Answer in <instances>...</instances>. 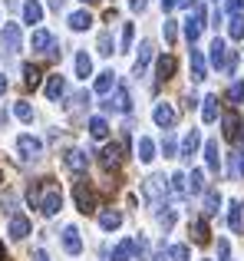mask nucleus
I'll return each mask as SVG.
<instances>
[{"label":"nucleus","instance_id":"f257e3e1","mask_svg":"<svg viewBox=\"0 0 244 261\" xmlns=\"http://www.w3.org/2000/svg\"><path fill=\"white\" fill-rule=\"evenodd\" d=\"M26 202H30L33 208H40L46 218H53L63 208V192H59V185L53 182V178H40V182H33L30 189H26Z\"/></svg>","mask_w":244,"mask_h":261},{"label":"nucleus","instance_id":"f03ea898","mask_svg":"<svg viewBox=\"0 0 244 261\" xmlns=\"http://www.w3.org/2000/svg\"><path fill=\"white\" fill-rule=\"evenodd\" d=\"M142 195H145V202L152 205V212L159 215L162 205H165V198H168V182H165V175L145 178V185H142Z\"/></svg>","mask_w":244,"mask_h":261},{"label":"nucleus","instance_id":"7ed1b4c3","mask_svg":"<svg viewBox=\"0 0 244 261\" xmlns=\"http://www.w3.org/2000/svg\"><path fill=\"white\" fill-rule=\"evenodd\" d=\"M73 198H76V208L83 212V215H93V212H96V192H93L89 182L79 178V182L73 185Z\"/></svg>","mask_w":244,"mask_h":261},{"label":"nucleus","instance_id":"20e7f679","mask_svg":"<svg viewBox=\"0 0 244 261\" xmlns=\"http://www.w3.org/2000/svg\"><path fill=\"white\" fill-rule=\"evenodd\" d=\"M106 113H129L132 109V99H129V86L126 83H116V89L109 93V99L103 102Z\"/></svg>","mask_w":244,"mask_h":261},{"label":"nucleus","instance_id":"39448f33","mask_svg":"<svg viewBox=\"0 0 244 261\" xmlns=\"http://www.w3.org/2000/svg\"><path fill=\"white\" fill-rule=\"evenodd\" d=\"M201 27H205V7H201V4H195V7H192V13H188V20H185V40H188L192 46L198 43Z\"/></svg>","mask_w":244,"mask_h":261},{"label":"nucleus","instance_id":"423d86ee","mask_svg":"<svg viewBox=\"0 0 244 261\" xmlns=\"http://www.w3.org/2000/svg\"><path fill=\"white\" fill-rule=\"evenodd\" d=\"M17 152L23 162H37L40 155H43V142L37 139V136H20L17 139Z\"/></svg>","mask_w":244,"mask_h":261},{"label":"nucleus","instance_id":"0eeeda50","mask_svg":"<svg viewBox=\"0 0 244 261\" xmlns=\"http://www.w3.org/2000/svg\"><path fill=\"white\" fill-rule=\"evenodd\" d=\"M152 119H155V126H162V129H172L175 122H178V109H175L172 102H159V106L152 109Z\"/></svg>","mask_w":244,"mask_h":261},{"label":"nucleus","instance_id":"6e6552de","mask_svg":"<svg viewBox=\"0 0 244 261\" xmlns=\"http://www.w3.org/2000/svg\"><path fill=\"white\" fill-rule=\"evenodd\" d=\"M208 63H211L215 70H225V63H228V46H225V40H221V37H215L211 46H208Z\"/></svg>","mask_w":244,"mask_h":261},{"label":"nucleus","instance_id":"1a4fd4ad","mask_svg":"<svg viewBox=\"0 0 244 261\" xmlns=\"http://www.w3.org/2000/svg\"><path fill=\"white\" fill-rule=\"evenodd\" d=\"M30 43H33V50H40V53H50V57H56V43H53V33L50 30H33V37H30Z\"/></svg>","mask_w":244,"mask_h":261},{"label":"nucleus","instance_id":"9d476101","mask_svg":"<svg viewBox=\"0 0 244 261\" xmlns=\"http://www.w3.org/2000/svg\"><path fill=\"white\" fill-rule=\"evenodd\" d=\"M63 248H66V255H83V238H79V228H73V225H66L63 228Z\"/></svg>","mask_w":244,"mask_h":261},{"label":"nucleus","instance_id":"9b49d317","mask_svg":"<svg viewBox=\"0 0 244 261\" xmlns=\"http://www.w3.org/2000/svg\"><path fill=\"white\" fill-rule=\"evenodd\" d=\"M0 37H4V46L10 53H17L20 46H23V33H20V23H4V33H0Z\"/></svg>","mask_w":244,"mask_h":261},{"label":"nucleus","instance_id":"f8f14e48","mask_svg":"<svg viewBox=\"0 0 244 261\" xmlns=\"http://www.w3.org/2000/svg\"><path fill=\"white\" fill-rule=\"evenodd\" d=\"M99 162H103L106 172H116V169L122 166V146H116V142H112V146H106L103 155H99Z\"/></svg>","mask_w":244,"mask_h":261},{"label":"nucleus","instance_id":"ddd939ff","mask_svg":"<svg viewBox=\"0 0 244 261\" xmlns=\"http://www.w3.org/2000/svg\"><path fill=\"white\" fill-rule=\"evenodd\" d=\"M221 126H225V139L228 142H238L241 139V119H238V113H234V109L221 116Z\"/></svg>","mask_w":244,"mask_h":261},{"label":"nucleus","instance_id":"4468645a","mask_svg":"<svg viewBox=\"0 0 244 261\" xmlns=\"http://www.w3.org/2000/svg\"><path fill=\"white\" fill-rule=\"evenodd\" d=\"M63 162H66L70 172H86V166H89V152H83V149H70Z\"/></svg>","mask_w":244,"mask_h":261},{"label":"nucleus","instance_id":"2eb2a0df","mask_svg":"<svg viewBox=\"0 0 244 261\" xmlns=\"http://www.w3.org/2000/svg\"><path fill=\"white\" fill-rule=\"evenodd\" d=\"M152 57H155V50H152V43H148V40H142L139 43V57H135V76H142V73H145V66L152 63Z\"/></svg>","mask_w":244,"mask_h":261},{"label":"nucleus","instance_id":"dca6fc26","mask_svg":"<svg viewBox=\"0 0 244 261\" xmlns=\"http://www.w3.org/2000/svg\"><path fill=\"white\" fill-rule=\"evenodd\" d=\"M188 66H192V80H195V83H201V80H205V70H208L201 50H195V46H192V53H188Z\"/></svg>","mask_w":244,"mask_h":261},{"label":"nucleus","instance_id":"f3484780","mask_svg":"<svg viewBox=\"0 0 244 261\" xmlns=\"http://www.w3.org/2000/svg\"><path fill=\"white\" fill-rule=\"evenodd\" d=\"M63 93H66V76L53 73V76L46 80V99H50V102H56V99H63Z\"/></svg>","mask_w":244,"mask_h":261},{"label":"nucleus","instance_id":"a211bd4d","mask_svg":"<svg viewBox=\"0 0 244 261\" xmlns=\"http://www.w3.org/2000/svg\"><path fill=\"white\" fill-rule=\"evenodd\" d=\"M26 235H30V218L26 215H13L10 218V238L13 242H23Z\"/></svg>","mask_w":244,"mask_h":261},{"label":"nucleus","instance_id":"6ab92c4d","mask_svg":"<svg viewBox=\"0 0 244 261\" xmlns=\"http://www.w3.org/2000/svg\"><path fill=\"white\" fill-rule=\"evenodd\" d=\"M135 255V238H122V242L112 248V255L106 258V261H129Z\"/></svg>","mask_w":244,"mask_h":261},{"label":"nucleus","instance_id":"aec40b11","mask_svg":"<svg viewBox=\"0 0 244 261\" xmlns=\"http://www.w3.org/2000/svg\"><path fill=\"white\" fill-rule=\"evenodd\" d=\"M188 238H192L195 245H208V222L205 218H195V222L188 225Z\"/></svg>","mask_w":244,"mask_h":261},{"label":"nucleus","instance_id":"412c9836","mask_svg":"<svg viewBox=\"0 0 244 261\" xmlns=\"http://www.w3.org/2000/svg\"><path fill=\"white\" fill-rule=\"evenodd\" d=\"M205 166L211 169V172H218V169H221V149H218V142H215V139L205 142Z\"/></svg>","mask_w":244,"mask_h":261},{"label":"nucleus","instance_id":"4be33fe9","mask_svg":"<svg viewBox=\"0 0 244 261\" xmlns=\"http://www.w3.org/2000/svg\"><path fill=\"white\" fill-rule=\"evenodd\" d=\"M168 192H172L175 198H185L188 195V175L185 172H175L172 178H168Z\"/></svg>","mask_w":244,"mask_h":261},{"label":"nucleus","instance_id":"5701e85b","mask_svg":"<svg viewBox=\"0 0 244 261\" xmlns=\"http://www.w3.org/2000/svg\"><path fill=\"white\" fill-rule=\"evenodd\" d=\"M198 146H201V133H198V129H192V133L181 139V155H185V159H192V155L198 152Z\"/></svg>","mask_w":244,"mask_h":261},{"label":"nucleus","instance_id":"b1692460","mask_svg":"<svg viewBox=\"0 0 244 261\" xmlns=\"http://www.w3.org/2000/svg\"><path fill=\"white\" fill-rule=\"evenodd\" d=\"M135 155H139V162H145V166H148V162L155 159V142L148 139V136H142L139 146H135Z\"/></svg>","mask_w":244,"mask_h":261},{"label":"nucleus","instance_id":"393cba45","mask_svg":"<svg viewBox=\"0 0 244 261\" xmlns=\"http://www.w3.org/2000/svg\"><path fill=\"white\" fill-rule=\"evenodd\" d=\"M112 89H116V73H112V70L99 73V76H96V93L99 96H109Z\"/></svg>","mask_w":244,"mask_h":261},{"label":"nucleus","instance_id":"a878e982","mask_svg":"<svg viewBox=\"0 0 244 261\" xmlns=\"http://www.w3.org/2000/svg\"><path fill=\"white\" fill-rule=\"evenodd\" d=\"M93 27V17L86 10H76V13H70V30H76V33H83V30H89Z\"/></svg>","mask_w":244,"mask_h":261},{"label":"nucleus","instance_id":"bb28decb","mask_svg":"<svg viewBox=\"0 0 244 261\" xmlns=\"http://www.w3.org/2000/svg\"><path fill=\"white\" fill-rule=\"evenodd\" d=\"M201 119L205 122L218 119V96H205V99H201Z\"/></svg>","mask_w":244,"mask_h":261},{"label":"nucleus","instance_id":"cd10ccee","mask_svg":"<svg viewBox=\"0 0 244 261\" xmlns=\"http://www.w3.org/2000/svg\"><path fill=\"white\" fill-rule=\"evenodd\" d=\"M99 225H103V231H116L122 225V212H116V208L103 212V215H99Z\"/></svg>","mask_w":244,"mask_h":261},{"label":"nucleus","instance_id":"c85d7f7f","mask_svg":"<svg viewBox=\"0 0 244 261\" xmlns=\"http://www.w3.org/2000/svg\"><path fill=\"white\" fill-rule=\"evenodd\" d=\"M40 20H43V7L37 0H26L23 4V23H40Z\"/></svg>","mask_w":244,"mask_h":261},{"label":"nucleus","instance_id":"c756f323","mask_svg":"<svg viewBox=\"0 0 244 261\" xmlns=\"http://www.w3.org/2000/svg\"><path fill=\"white\" fill-rule=\"evenodd\" d=\"M205 189V172L201 169H192V175H188V195H201Z\"/></svg>","mask_w":244,"mask_h":261},{"label":"nucleus","instance_id":"7c9ffc66","mask_svg":"<svg viewBox=\"0 0 244 261\" xmlns=\"http://www.w3.org/2000/svg\"><path fill=\"white\" fill-rule=\"evenodd\" d=\"M228 225H231V231H244V215H241V202H231V208H228Z\"/></svg>","mask_w":244,"mask_h":261},{"label":"nucleus","instance_id":"2f4dec72","mask_svg":"<svg viewBox=\"0 0 244 261\" xmlns=\"http://www.w3.org/2000/svg\"><path fill=\"white\" fill-rule=\"evenodd\" d=\"M218 212H221V192L208 189L205 192V215H218Z\"/></svg>","mask_w":244,"mask_h":261},{"label":"nucleus","instance_id":"473e14b6","mask_svg":"<svg viewBox=\"0 0 244 261\" xmlns=\"http://www.w3.org/2000/svg\"><path fill=\"white\" fill-rule=\"evenodd\" d=\"M89 136L93 139H106V136H109V122H106L103 116H93L89 119Z\"/></svg>","mask_w":244,"mask_h":261},{"label":"nucleus","instance_id":"72a5a7b5","mask_svg":"<svg viewBox=\"0 0 244 261\" xmlns=\"http://www.w3.org/2000/svg\"><path fill=\"white\" fill-rule=\"evenodd\" d=\"M162 155H165V159H175V155H178V139H175L172 129H165V139H162Z\"/></svg>","mask_w":244,"mask_h":261},{"label":"nucleus","instance_id":"f704fd0d","mask_svg":"<svg viewBox=\"0 0 244 261\" xmlns=\"http://www.w3.org/2000/svg\"><path fill=\"white\" fill-rule=\"evenodd\" d=\"M76 76L79 80H86V76H93V60H89V53H76Z\"/></svg>","mask_w":244,"mask_h":261},{"label":"nucleus","instance_id":"c9c22d12","mask_svg":"<svg viewBox=\"0 0 244 261\" xmlns=\"http://www.w3.org/2000/svg\"><path fill=\"white\" fill-rule=\"evenodd\" d=\"M40 76H43V73H40V66H37V63H23V83L30 86V89H37V86H40Z\"/></svg>","mask_w":244,"mask_h":261},{"label":"nucleus","instance_id":"e433bc0d","mask_svg":"<svg viewBox=\"0 0 244 261\" xmlns=\"http://www.w3.org/2000/svg\"><path fill=\"white\" fill-rule=\"evenodd\" d=\"M172 73H175V57H162L159 60V83H165V80H172Z\"/></svg>","mask_w":244,"mask_h":261},{"label":"nucleus","instance_id":"4c0bfd02","mask_svg":"<svg viewBox=\"0 0 244 261\" xmlns=\"http://www.w3.org/2000/svg\"><path fill=\"white\" fill-rule=\"evenodd\" d=\"M13 116H17L20 122H33V106L26 99H20V102H13Z\"/></svg>","mask_w":244,"mask_h":261},{"label":"nucleus","instance_id":"58836bf2","mask_svg":"<svg viewBox=\"0 0 244 261\" xmlns=\"http://www.w3.org/2000/svg\"><path fill=\"white\" fill-rule=\"evenodd\" d=\"M228 172H231V178H244V149H238L231 155V169Z\"/></svg>","mask_w":244,"mask_h":261},{"label":"nucleus","instance_id":"ea45409f","mask_svg":"<svg viewBox=\"0 0 244 261\" xmlns=\"http://www.w3.org/2000/svg\"><path fill=\"white\" fill-rule=\"evenodd\" d=\"M228 33H231V40H244V17H231V23H228Z\"/></svg>","mask_w":244,"mask_h":261},{"label":"nucleus","instance_id":"a19ab883","mask_svg":"<svg viewBox=\"0 0 244 261\" xmlns=\"http://www.w3.org/2000/svg\"><path fill=\"white\" fill-rule=\"evenodd\" d=\"M228 99H231L234 106L244 102V83H241V80H234V83H231V89H228Z\"/></svg>","mask_w":244,"mask_h":261},{"label":"nucleus","instance_id":"79ce46f5","mask_svg":"<svg viewBox=\"0 0 244 261\" xmlns=\"http://www.w3.org/2000/svg\"><path fill=\"white\" fill-rule=\"evenodd\" d=\"M168 261H188V245H172L168 248Z\"/></svg>","mask_w":244,"mask_h":261},{"label":"nucleus","instance_id":"37998d69","mask_svg":"<svg viewBox=\"0 0 244 261\" xmlns=\"http://www.w3.org/2000/svg\"><path fill=\"white\" fill-rule=\"evenodd\" d=\"M162 37H165V43H175V37H178V27H175V20H165V23H162Z\"/></svg>","mask_w":244,"mask_h":261},{"label":"nucleus","instance_id":"c03bdc74","mask_svg":"<svg viewBox=\"0 0 244 261\" xmlns=\"http://www.w3.org/2000/svg\"><path fill=\"white\" fill-rule=\"evenodd\" d=\"M132 37H135V27L126 23L122 27V50H132Z\"/></svg>","mask_w":244,"mask_h":261},{"label":"nucleus","instance_id":"a18cd8bd","mask_svg":"<svg viewBox=\"0 0 244 261\" xmlns=\"http://www.w3.org/2000/svg\"><path fill=\"white\" fill-rule=\"evenodd\" d=\"M99 53H103V57L112 53V33H99Z\"/></svg>","mask_w":244,"mask_h":261},{"label":"nucleus","instance_id":"49530a36","mask_svg":"<svg viewBox=\"0 0 244 261\" xmlns=\"http://www.w3.org/2000/svg\"><path fill=\"white\" fill-rule=\"evenodd\" d=\"M159 225H162V228H172V225H175V212L172 208H165V212H159Z\"/></svg>","mask_w":244,"mask_h":261},{"label":"nucleus","instance_id":"de8ad7c7","mask_svg":"<svg viewBox=\"0 0 244 261\" xmlns=\"http://www.w3.org/2000/svg\"><path fill=\"white\" fill-rule=\"evenodd\" d=\"M241 7H244V0H228V13H231V17H238Z\"/></svg>","mask_w":244,"mask_h":261},{"label":"nucleus","instance_id":"09e8293b","mask_svg":"<svg viewBox=\"0 0 244 261\" xmlns=\"http://www.w3.org/2000/svg\"><path fill=\"white\" fill-rule=\"evenodd\" d=\"M129 7H132L135 13H142V10H145V7H148V0H129Z\"/></svg>","mask_w":244,"mask_h":261},{"label":"nucleus","instance_id":"8fccbe9b","mask_svg":"<svg viewBox=\"0 0 244 261\" xmlns=\"http://www.w3.org/2000/svg\"><path fill=\"white\" fill-rule=\"evenodd\" d=\"M228 251H231V248H228V242H225V238H221V242H218V255H221V261H225V258H231V255H228Z\"/></svg>","mask_w":244,"mask_h":261},{"label":"nucleus","instance_id":"3c124183","mask_svg":"<svg viewBox=\"0 0 244 261\" xmlns=\"http://www.w3.org/2000/svg\"><path fill=\"white\" fill-rule=\"evenodd\" d=\"M33 261H50V258H46V251H43V248H37V251H33Z\"/></svg>","mask_w":244,"mask_h":261},{"label":"nucleus","instance_id":"603ef678","mask_svg":"<svg viewBox=\"0 0 244 261\" xmlns=\"http://www.w3.org/2000/svg\"><path fill=\"white\" fill-rule=\"evenodd\" d=\"M175 7H185V10H192V7H195V0H175Z\"/></svg>","mask_w":244,"mask_h":261},{"label":"nucleus","instance_id":"864d4df0","mask_svg":"<svg viewBox=\"0 0 244 261\" xmlns=\"http://www.w3.org/2000/svg\"><path fill=\"white\" fill-rule=\"evenodd\" d=\"M172 7H175V0H162V10H165V13L172 10Z\"/></svg>","mask_w":244,"mask_h":261},{"label":"nucleus","instance_id":"5fc2aeb1","mask_svg":"<svg viewBox=\"0 0 244 261\" xmlns=\"http://www.w3.org/2000/svg\"><path fill=\"white\" fill-rule=\"evenodd\" d=\"M4 93H7V76L0 73V96H4Z\"/></svg>","mask_w":244,"mask_h":261},{"label":"nucleus","instance_id":"6e6d98bb","mask_svg":"<svg viewBox=\"0 0 244 261\" xmlns=\"http://www.w3.org/2000/svg\"><path fill=\"white\" fill-rule=\"evenodd\" d=\"M155 261H168V255H165V248H162L159 255H155Z\"/></svg>","mask_w":244,"mask_h":261},{"label":"nucleus","instance_id":"4d7b16f0","mask_svg":"<svg viewBox=\"0 0 244 261\" xmlns=\"http://www.w3.org/2000/svg\"><path fill=\"white\" fill-rule=\"evenodd\" d=\"M50 7H53V10H59V7H63V0H50Z\"/></svg>","mask_w":244,"mask_h":261},{"label":"nucleus","instance_id":"13d9d810","mask_svg":"<svg viewBox=\"0 0 244 261\" xmlns=\"http://www.w3.org/2000/svg\"><path fill=\"white\" fill-rule=\"evenodd\" d=\"M0 261H7V248H4V242H0Z\"/></svg>","mask_w":244,"mask_h":261},{"label":"nucleus","instance_id":"bf43d9fd","mask_svg":"<svg viewBox=\"0 0 244 261\" xmlns=\"http://www.w3.org/2000/svg\"><path fill=\"white\" fill-rule=\"evenodd\" d=\"M83 4H99V0H83Z\"/></svg>","mask_w":244,"mask_h":261},{"label":"nucleus","instance_id":"052dcab7","mask_svg":"<svg viewBox=\"0 0 244 261\" xmlns=\"http://www.w3.org/2000/svg\"><path fill=\"white\" fill-rule=\"evenodd\" d=\"M225 261H231V258H225Z\"/></svg>","mask_w":244,"mask_h":261},{"label":"nucleus","instance_id":"680f3d73","mask_svg":"<svg viewBox=\"0 0 244 261\" xmlns=\"http://www.w3.org/2000/svg\"><path fill=\"white\" fill-rule=\"evenodd\" d=\"M201 261H208V258H201Z\"/></svg>","mask_w":244,"mask_h":261},{"label":"nucleus","instance_id":"e2e57ef3","mask_svg":"<svg viewBox=\"0 0 244 261\" xmlns=\"http://www.w3.org/2000/svg\"><path fill=\"white\" fill-rule=\"evenodd\" d=\"M0 178H4V175H0Z\"/></svg>","mask_w":244,"mask_h":261}]
</instances>
